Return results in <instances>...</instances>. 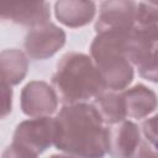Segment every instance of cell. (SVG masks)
<instances>
[{
  "mask_svg": "<svg viewBox=\"0 0 158 158\" xmlns=\"http://www.w3.org/2000/svg\"><path fill=\"white\" fill-rule=\"evenodd\" d=\"M158 25V7L153 2H137L135 11V26Z\"/></svg>",
  "mask_w": 158,
  "mask_h": 158,
  "instance_id": "15",
  "label": "cell"
},
{
  "mask_svg": "<svg viewBox=\"0 0 158 158\" xmlns=\"http://www.w3.org/2000/svg\"><path fill=\"white\" fill-rule=\"evenodd\" d=\"M65 38V32L52 22L33 27L25 38L26 54L33 60L47 59L64 46Z\"/></svg>",
  "mask_w": 158,
  "mask_h": 158,
  "instance_id": "6",
  "label": "cell"
},
{
  "mask_svg": "<svg viewBox=\"0 0 158 158\" xmlns=\"http://www.w3.org/2000/svg\"><path fill=\"white\" fill-rule=\"evenodd\" d=\"M1 158H37V154L16 143H12L5 148Z\"/></svg>",
  "mask_w": 158,
  "mask_h": 158,
  "instance_id": "18",
  "label": "cell"
},
{
  "mask_svg": "<svg viewBox=\"0 0 158 158\" xmlns=\"http://www.w3.org/2000/svg\"><path fill=\"white\" fill-rule=\"evenodd\" d=\"M141 142L139 131L132 121H122L110 130L109 153L112 158H131Z\"/></svg>",
  "mask_w": 158,
  "mask_h": 158,
  "instance_id": "9",
  "label": "cell"
},
{
  "mask_svg": "<svg viewBox=\"0 0 158 158\" xmlns=\"http://www.w3.org/2000/svg\"><path fill=\"white\" fill-rule=\"evenodd\" d=\"M96 5L94 1L60 0L54 4L57 20L67 27L77 28L88 25L95 16Z\"/></svg>",
  "mask_w": 158,
  "mask_h": 158,
  "instance_id": "10",
  "label": "cell"
},
{
  "mask_svg": "<svg viewBox=\"0 0 158 158\" xmlns=\"http://www.w3.org/2000/svg\"><path fill=\"white\" fill-rule=\"evenodd\" d=\"M54 147L75 158H104L109 153L110 130L93 104L64 105L56 116Z\"/></svg>",
  "mask_w": 158,
  "mask_h": 158,
  "instance_id": "1",
  "label": "cell"
},
{
  "mask_svg": "<svg viewBox=\"0 0 158 158\" xmlns=\"http://www.w3.org/2000/svg\"><path fill=\"white\" fill-rule=\"evenodd\" d=\"M49 158H75V157H72V156H62V154H53Z\"/></svg>",
  "mask_w": 158,
  "mask_h": 158,
  "instance_id": "21",
  "label": "cell"
},
{
  "mask_svg": "<svg viewBox=\"0 0 158 158\" xmlns=\"http://www.w3.org/2000/svg\"><path fill=\"white\" fill-rule=\"evenodd\" d=\"M52 85L58 99L65 105L84 102L106 89L91 57L79 52H69L60 58L52 77Z\"/></svg>",
  "mask_w": 158,
  "mask_h": 158,
  "instance_id": "2",
  "label": "cell"
},
{
  "mask_svg": "<svg viewBox=\"0 0 158 158\" xmlns=\"http://www.w3.org/2000/svg\"><path fill=\"white\" fill-rule=\"evenodd\" d=\"M136 67L142 78L158 83V47L151 51Z\"/></svg>",
  "mask_w": 158,
  "mask_h": 158,
  "instance_id": "16",
  "label": "cell"
},
{
  "mask_svg": "<svg viewBox=\"0 0 158 158\" xmlns=\"http://www.w3.org/2000/svg\"><path fill=\"white\" fill-rule=\"evenodd\" d=\"M93 105L99 112L102 122L107 125L120 123L125 121L127 116L125 101L121 94H116L112 91H104L94 99Z\"/></svg>",
  "mask_w": 158,
  "mask_h": 158,
  "instance_id": "14",
  "label": "cell"
},
{
  "mask_svg": "<svg viewBox=\"0 0 158 158\" xmlns=\"http://www.w3.org/2000/svg\"><path fill=\"white\" fill-rule=\"evenodd\" d=\"M57 137L56 117H36L20 122L14 132V142L35 154L43 153L52 144Z\"/></svg>",
  "mask_w": 158,
  "mask_h": 158,
  "instance_id": "4",
  "label": "cell"
},
{
  "mask_svg": "<svg viewBox=\"0 0 158 158\" xmlns=\"http://www.w3.org/2000/svg\"><path fill=\"white\" fill-rule=\"evenodd\" d=\"M1 95H2V109H1V117H6L7 114L11 112L12 106V89L5 81H1Z\"/></svg>",
  "mask_w": 158,
  "mask_h": 158,
  "instance_id": "19",
  "label": "cell"
},
{
  "mask_svg": "<svg viewBox=\"0 0 158 158\" xmlns=\"http://www.w3.org/2000/svg\"><path fill=\"white\" fill-rule=\"evenodd\" d=\"M128 35L98 33L90 46L91 59L101 74L106 89L123 90L133 80V67L127 58Z\"/></svg>",
  "mask_w": 158,
  "mask_h": 158,
  "instance_id": "3",
  "label": "cell"
},
{
  "mask_svg": "<svg viewBox=\"0 0 158 158\" xmlns=\"http://www.w3.org/2000/svg\"><path fill=\"white\" fill-rule=\"evenodd\" d=\"M158 47V25L135 26L127 38V58L137 65L151 51Z\"/></svg>",
  "mask_w": 158,
  "mask_h": 158,
  "instance_id": "12",
  "label": "cell"
},
{
  "mask_svg": "<svg viewBox=\"0 0 158 158\" xmlns=\"http://www.w3.org/2000/svg\"><path fill=\"white\" fill-rule=\"evenodd\" d=\"M126 114L132 118H143L152 114L158 106V98L156 93L143 84H137L121 93Z\"/></svg>",
  "mask_w": 158,
  "mask_h": 158,
  "instance_id": "11",
  "label": "cell"
},
{
  "mask_svg": "<svg viewBox=\"0 0 158 158\" xmlns=\"http://www.w3.org/2000/svg\"><path fill=\"white\" fill-rule=\"evenodd\" d=\"M137 2L131 0L104 1L100 5V14L95 22L98 33L115 32L128 35L135 27V11Z\"/></svg>",
  "mask_w": 158,
  "mask_h": 158,
  "instance_id": "5",
  "label": "cell"
},
{
  "mask_svg": "<svg viewBox=\"0 0 158 158\" xmlns=\"http://www.w3.org/2000/svg\"><path fill=\"white\" fill-rule=\"evenodd\" d=\"M142 131L147 141L158 151V114L142 123Z\"/></svg>",
  "mask_w": 158,
  "mask_h": 158,
  "instance_id": "17",
  "label": "cell"
},
{
  "mask_svg": "<svg viewBox=\"0 0 158 158\" xmlns=\"http://www.w3.org/2000/svg\"><path fill=\"white\" fill-rule=\"evenodd\" d=\"M58 95L53 86L42 80L27 83L21 91L22 112L30 117H47L57 111Z\"/></svg>",
  "mask_w": 158,
  "mask_h": 158,
  "instance_id": "7",
  "label": "cell"
},
{
  "mask_svg": "<svg viewBox=\"0 0 158 158\" xmlns=\"http://www.w3.org/2000/svg\"><path fill=\"white\" fill-rule=\"evenodd\" d=\"M1 19L10 20L15 23L30 27H37L40 25L49 22L51 11L47 1H27L0 6Z\"/></svg>",
  "mask_w": 158,
  "mask_h": 158,
  "instance_id": "8",
  "label": "cell"
},
{
  "mask_svg": "<svg viewBox=\"0 0 158 158\" xmlns=\"http://www.w3.org/2000/svg\"><path fill=\"white\" fill-rule=\"evenodd\" d=\"M131 158H158V152L153 151L148 144L147 142L144 141H141L136 152L133 153V156Z\"/></svg>",
  "mask_w": 158,
  "mask_h": 158,
  "instance_id": "20",
  "label": "cell"
},
{
  "mask_svg": "<svg viewBox=\"0 0 158 158\" xmlns=\"http://www.w3.org/2000/svg\"><path fill=\"white\" fill-rule=\"evenodd\" d=\"M28 69V60L26 56L19 49H4L0 53V75L1 81L9 85L20 84Z\"/></svg>",
  "mask_w": 158,
  "mask_h": 158,
  "instance_id": "13",
  "label": "cell"
}]
</instances>
